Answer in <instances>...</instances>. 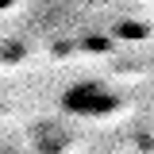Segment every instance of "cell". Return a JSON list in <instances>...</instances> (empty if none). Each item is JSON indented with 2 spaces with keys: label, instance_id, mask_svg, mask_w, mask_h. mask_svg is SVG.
Segmentation results:
<instances>
[{
  "label": "cell",
  "instance_id": "6da1fadb",
  "mask_svg": "<svg viewBox=\"0 0 154 154\" xmlns=\"http://www.w3.org/2000/svg\"><path fill=\"white\" fill-rule=\"evenodd\" d=\"M116 104H119V96L104 85V81H96V77H85V81H73L66 93H62V108L77 119H100V116L116 112Z\"/></svg>",
  "mask_w": 154,
  "mask_h": 154
},
{
  "label": "cell",
  "instance_id": "7a4b0ae2",
  "mask_svg": "<svg viewBox=\"0 0 154 154\" xmlns=\"http://www.w3.org/2000/svg\"><path fill=\"white\" fill-rule=\"evenodd\" d=\"M31 139H35L38 154H66L69 146H73V131H66V123H58V119L38 123L35 131H31Z\"/></svg>",
  "mask_w": 154,
  "mask_h": 154
}]
</instances>
